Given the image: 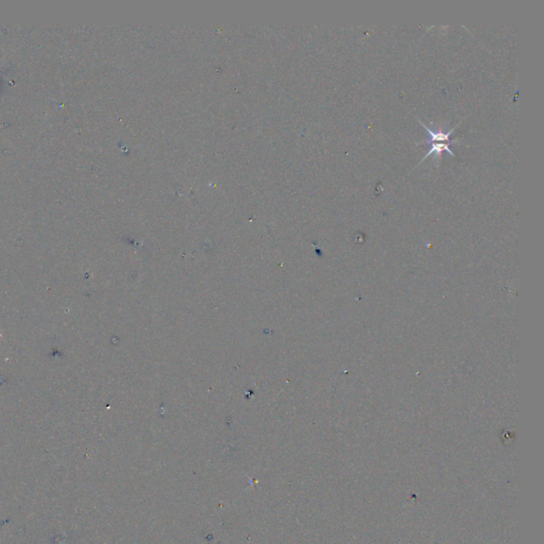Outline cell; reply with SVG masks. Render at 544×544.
<instances>
[{"label": "cell", "instance_id": "cell-1", "mask_svg": "<svg viewBox=\"0 0 544 544\" xmlns=\"http://www.w3.org/2000/svg\"><path fill=\"white\" fill-rule=\"evenodd\" d=\"M418 121L420 122L424 130H426L429 134V141H428V144L430 145V150L428 151V153H426L424 155V158L422 159V161L425 159V158H428L429 155L432 154H440L442 151H447L451 155H455V153L453 152V150L451 149V144H452L453 142H457V139H453V141H451L449 137H451V134H452V132L455 130V128L451 129L448 132L446 133H443V132H435L434 130L429 129L425 123H423L420 119H418ZM421 161V162H422Z\"/></svg>", "mask_w": 544, "mask_h": 544}]
</instances>
